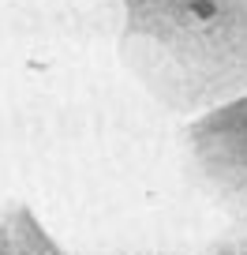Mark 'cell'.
Masks as SVG:
<instances>
[{"label": "cell", "instance_id": "1", "mask_svg": "<svg viewBox=\"0 0 247 255\" xmlns=\"http://www.w3.org/2000/svg\"><path fill=\"white\" fill-rule=\"evenodd\" d=\"M187 15H191L195 23H214V19L221 15V4H217V0H187Z\"/></svg>", "mask_w": 247, "mask_h": 255}]
</instances>
